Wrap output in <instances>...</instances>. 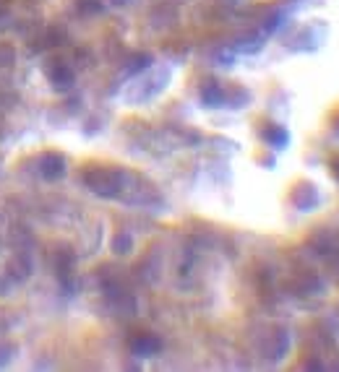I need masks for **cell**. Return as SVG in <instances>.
Returning a JSON list of instances; mask_svg holds the SVG:
<instances>
[{
	"mask_svg": "<svg viewBox=\"0 0 339 372\" xmlns=\"http://www.w3.org/2000/svg\"><path fill=\"white\" fill-rule=\"evenodd\" d=\"M42 175H45L47 180H58V177H63L65 175L63 159H60L58 154H45L42 156Z\"/></svg>",
	"mask_w": 339,
	"mask_h": 372,
	"instance_id": "obj_1",
	"label": "cell"
},
{
	"mask_svg": "<svg viewBox=\"0 0 339 372\" xmlns=\"http://www.w3.org/2000/svg\"><path fill=\"white\" fill-rule=\"evenodd\" d=\"M130 347H133L136 354H154L156 349H159V341H156L154 336H139Z\"/></svg>",
	"mask_w": 339,
	"mask_h": 372,
	"instance_id": "obj_2",
	"label": "cell"
},
{
	"mask_svg": "<svg viewBox=\"0 0 339 372\" xmlns=\"http://www.w3.org/2000/svg\"><path fill=\"white\" fill-rule=\"evenodd\" d=\"M264 138L272 143V146H277V149H282L287 143V133L279 125H269V128L264 130Z\"/></svg>",
	"mask_w": 339,
	"mask_h": 372,
	"instance_id": "obj_3",
	"label": "cell"
},
{
	"mask_svg": "<svg viewBox=\"0 0 339 372\" xmlns=\"http://www.w3.org/2000/svg\"><path fill=\"white\" fill-rule=\"evenodd\" d=\"M222 99H224V94H222V89L217 86V84H209V86H204V102H207V104H220Z\"/></svg>",
	"mask_w": 339,
	"mask_h": 372,
	"instance_id": "obj_4",
	"label": "cell"
},
{
	"mask_svg": "<svg viewBox=\"0 0 339 372\" xmlns=\"http://www.w3.org/2000/svg\"><path fill=\"white\" fill-rule=\"evenodd\" d=\"M86 5H78V11L81 13H97L102 11V5H100V0H84Z\"/></svg>",
	"mask_w": 339,
	"mask_h": 372,
	"instance_id": "obj_5",
	"label": "cell"
},
{
	"mask_svg": "<svg viewBox=\"0 0 339 372\" xmlns=\"http://www.w3.org/2000/svg\"><path fill=\"white\" fill-rule=\"evenodd\" d=\"M128 247H130L128 237H117V240H115V250H128Z\"/></svg>",
	"mask_w": 339,
	"mask_h": 372,
	"instance_id": "obj_6",
	"label": "cell"
},
{
	"mask_svg": "<svg viewBox=\"0 0 339 372\" xmlns=\"http://www.w3.org/2000/svg\"><path fill=\"white\" fill-rule=\"evenodd\" d=\"M331 167H334V175H337V180H339V156L334 159V162H331Z\"/></svg>",
	"mask_w": 339,
	"mask_h": 372,
	"instance_id": "obj_7",
	"label": "cell"
}]
</instances>
